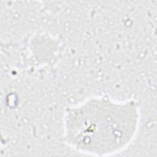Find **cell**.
Here are the masks:
<instances>
[{
  "instance_id": "1",
  "label": "cell",
  "mask_w": 157,
  "mask_h": 157,
  "mask_svg": "<svg viewBox=\"0 0 157 157\" xmlns=\"http://www.w3.org/2000/svg\"><path fill=\"white\" fill-rule=\"evenodd\" d=\"M140 112L134 99L117 101L103 95L89 98L66 109L64 141L75 150L92 155L118 153L136 136Z\"/></svg>"
}]
</instances>
